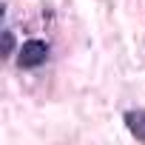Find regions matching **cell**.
<instances>
[{
    "label": "cell",
    "instance_id": "cell-2",
    "mask_svg": "<svg viewBox=\"0 0 145 145\" xmlns=\"http://www.w3.org/2000/svg\"><path fill=\"white\" fill-rule=\"evenodd\" d=\"M125 122H128L131 134L145 142V111H128V114H125Z\"/></svg>",
    "mask_w": 145,
    "mask_h": 145
},
{
    "label": "cell",
    "instance_id": "cell-3",
    "mask_svg": "<svg viewBox=\"0 0 145 145\" xmlns=\"http://www.w3.org/2000/svg\"><path fill=\"white\" fill-rule=\"evenodd\" d=\"M12 46H14L12 31H3V54H12Z\"/></svg>",
    "mask_w": 145,
    "mask_h": 145
},
{
    "label": "cell",
    "instance_id": "cell-1",
    "mask_svg": "<svg viewBox=\"0 0 145 145\" xmlns=\"http://www.w3.org/2000/svg\"><path fill=\"white\" fill-rule=\"evenodd\" d=\"M46 57H48V46L43 40H26L20 46V54H17L23 68H37V65L46 63Z\"/></svg>",
    "mask_w": 145,
    "mask_h": 145
}]
</instances>
